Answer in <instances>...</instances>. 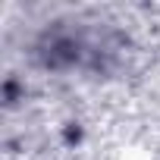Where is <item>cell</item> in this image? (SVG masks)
Returning a JSON list of instances; mask_svg holds the SVG:
<instances>
[{
    "instance_id": "1",
    "label": "cell",
    "mask_w": 160,
    "mask_h": 160,
    "mask_svg": "<svg viewBox=\"0 0 160 160\" xmlns=\"http://www.w3.org/2000/svg\"><path fill=\"white\" fill-rule=\"evenodd\" d=\"M119 160H151V151H144V148H126L119 154Z\"/></svg>"
}]
</instances>
